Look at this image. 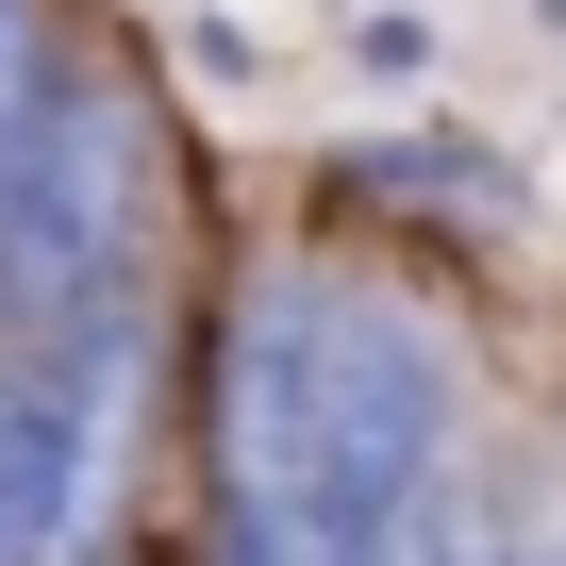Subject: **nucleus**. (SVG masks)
<instances>
[{
    "label": "nucleus",
    "instance_id": "1",
    "mask_svg": "<svg viewBox=\"0 0 566 566\" xmlns=\"http://www.w3.org/2000/svg\"><path fill=\"white\" fill-rule=\"evenodd\" d=\"M134 400H150V283H101L0 367V566H84Z\"/></svg>",
    "mask_w": 566,
    "mask_h": 566
},
{
    "label": "nucleus",
    "instance_id": "2",
    "mask_svg": "<svg viewBox=\"0 0 566 566\" xmlns=\"http://www.w3.org/2000/svg\"><path fill=\"white\" fill-rule=\"evenodd\" d=\"M101 283H134V117H117V84L51 67V101L0 150V334L34 350Z\"/></svg>",
    "mask_w": 566,
    "mask_h": 566
},
{
    "label": "nucleus",
    "instance_id": "3",
    "mask_svg": "<svg viewBox=\"0 0 566 566\" xmlns=\"http://www.w3.org/2000/svg\"><path fill=\"white\" fill-rule=\"evenodd\" d=\"M217 566H301V549H283V516H250V500H233V516H217Z\"/></svg>",
    "mask_w": 566,
    "mask_h": 566
},
{
    "label": "nucleus",
    "instance_id": "4",
    "mask_svg": "<svg viewBox=\"0 0 566 566\" xmlns=\"http://www.w3.org/2000/svg\"><path fill=\"white\" fill-rule=\"evenodd\" d=\"M549 566H566V533H549Z\"/></svg>",
    "mask_w": 566,
    "mask_h": 566
}]
</instances>
